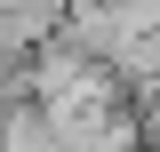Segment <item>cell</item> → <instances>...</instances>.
<instances>
[{
  "mask_svg": "<svg viewBox=\"0 0 160 152\" xmlns=\"http://www.w3.org/2000/svg\"><path fill=\"white\" fill-rule=\"evenodd\" d=\"M56 8H72V0H56Z\"/></svg>",
  "mask_w": 160,
  "mask_h": 152,
  "instance_id": "6da1fadb",
  "label": "cell"
}]
</instances>
